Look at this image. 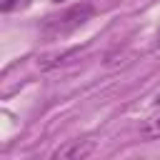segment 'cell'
<instances>
[{
	"instance_id": "7a4b0ae2",
	"label": "cell",
	"mask_w": 160,
	"mask_h": 160,
	"mask_svg": "<svg viewBox=\"0 0 160 160\" xmlns=\"http://www.w3.org/2000/svg\"><path fill=\"white\" fill-rule=\"evenodd\" d=\"M92 150H95L92 140H70L62 148H58L52 152V158H58V160H82V158L92 155Z\"/></svg>"
},
{
	"instance_id": "8992f818",
	"label": "cell",
	"mask_w": 160,
	"mask_h": 160,
	"mask_svg": "<svg viewBox=\"0 0 160 160\" xmlns=\"http://www.w3.org/2000/svg\"><path fill=\"white\" fill-rule=\"evenodd\" d=\"M55 2H60V0H55Z\"/></svg>"
},
{
	"instance_id": "3957f363",
	"label": "cell",
	"mask_w": 160,
	"mask_h": 160,
	"mask_svg": "<svg viewBox=\"0 0 160 160\" xmlns=\"http://www.w3.org/2000/svg\"><path fill=\"white\" fill-rule=\"evenodd\" d=\"M140 132H142L145 138H160V118H150V120L140 128Z\"/></svg>"
},
{
	"instance_id": "277c9868",
	"label": "cell",
	"mask_w": 160,
	"mask_h": 160,
	"mask_svg": "<svg viewBox=\"0 0 160 160\" xmlns=\"http://www.w3.org/2000/svg\"><path fill=\"white\" fill-rule=\"evenodd\" d=\"M18 5L22 8V5H28V0H5V2H2V10H5V12H10V10H15Z\"/></svg>"
},
{
	"instance_id": "6da1fadb",
	"label": "cell",
	"mask_w": 160,
	"mask_h": 160,
	"mask_svg": "<svg viewBox=\"0 0 160 160\" xmlns=\"http://www.w3.org/2000/svg\"><path fill=\"white\" fill-rule=\"evenodd\" d=\"M92 12H95V10H92L90 2H78V5H72V8H68V10H62L60 15L48 18L45 25H42V35H45L48 40H60V38L75 32L78 28H82V25L92 18Z\"/></svg>"
},
{
	"instance_id": "5b68a950",
	"label": "cell",
	"mask_w": 160,
	"mask_h": 160,
	"mask_svg": "<svg viewBox=\"0 0 160 160\" xmlns=\"http://www.w3.org/2000/svg\"><path fill=\"white\" fill-rule=\"evenodd\" d=\"M155 102H158V105H160V92H158V98H155Z\"/></svg>"
}]
</instances>
